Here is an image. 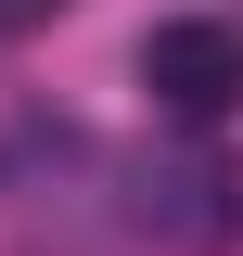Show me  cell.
Returning a JSON list of instances; mask_svg holds the SVG:
<instances>
[{"label":"cell","mask_w":243,"mask_h":256,"mask_svg":"<svg viewBox=\"0 0 243 256\" xmlns=\"http://www.w3.org/2000/svg\"><path fill=\"white\" fill-rule=\"evenodd\" d=\"M141 90L166 102L180 128L243 116V26H218V13H180V26H154V38H141Z\"/></svg>","instance_id":"6da1fadb"},{"label":"cell","mask_w":243,"mask_h":256,"mask_svg":"<svg viewBox=\"0 0 243 256\" xmlns=\"http://www.w3.org/2000/svg\"><path fill=\"white\" fill-rule=\"evenodd\" d=\"M141 230L230 244V230H243V180H230V166H205V154H180V166H141Z\"/></svg>","instance_id":"7a4b0ae2"},{"label":"cell","mask_w":243,"mask_h":256,"mask_svg":"<svg viewBox=\"0 0 243 256\" xmlns=\"http://www.w3.org/2000/svg\"><path fill=\"white\" fill-rule=\"evenodd\" d=\"M0 13H13V26H38V13H64V0H0Z\"/></svg>","instance_id":"3957f363"}]
</instances>
